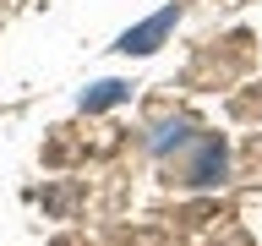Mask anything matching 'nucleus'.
Listing matches in <instances>:
<instances>
[{"instance_id": "obj_1", "label": "nucleus", "mask_w": 262, "mask_h": 246, "mask_svg": "<svg viewBox=\"0 0 262 246\" xmlns=\"http://www.w3.org/2000/svg\"><path fill=\"white\" fill-rule=\"evenodd\" d=\"M169 28H175V6H169V11H159L153 22H142L137 33H126V38H120V49H126V55H147V49L159 44V38H164Z\"/></svg>"}]
</instances>
